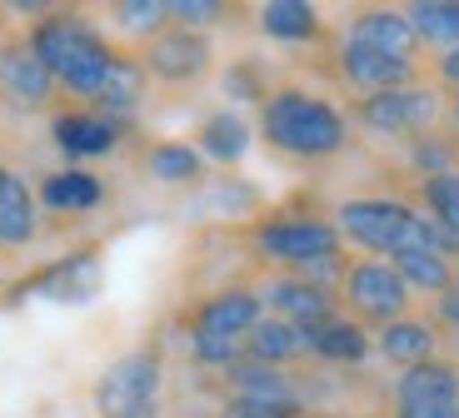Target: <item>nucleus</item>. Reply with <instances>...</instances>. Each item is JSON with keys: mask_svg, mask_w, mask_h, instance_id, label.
Instances as JSON below:
<instances>
[{"mask_svg": "<svg viewBox=\"0 0 459 418\" xmlns=\"http://www.w3.org/2000/svg\"><path fill=\"white\" fill-rule=\"evenodd\" d=\"M25 46L35 50V60L50 70L56 85H65L70 95H85V100H95V90L105 85V75L115 65L110 40L85 15H70V11L35 21L30 35H25Z\"/></svg>", "mask_w": 459, "mask_h": 418, "instance_id": "1", "label": "nucleus"}, {"mask_svg": "<svg viewBox=\"0 0 459 418\" xmlns=\"http://www.w3.org/2000/svg\"><path fill=\"white\" fill-rule=\"evenodd\" d=\"M260 135L264 145H275L280 155L295 159H330L350 145V120L334 110L330 100L310 90H270L260 105Z\"/></svg>", "mask_w": 459, "mask_h": 418, "instance_id": "2", "label": "nucleus"}, {"mask_svg": "<svg viewBox=\"0 0 459 418\" xmlns=\"http://www.w3.org/2000/svg\"><path fill=\"white\" fill-rule=\"evenodd\" d=\"M255 244H260L264 260L290 264L295 274L305 269H320V264L340 260V229L330 219H305V215H285V219H264L255 229Z\"/></svg>", "mask_w": 459, "mask_h": 418, "instance_id": "3", "label": "nucleus"}, {"mask_svg": "<svg viewBox=\"0 0 459 418\" xmlns=\"http://www.w3.org/2000/svg\"><path fill=\"white\" fill-rule=\"evenodd\" d=\"M359 124L375 130L385 140H420L429 124L439 120V95L429 85H404V90H379V95H359L355 105Z\"/></svg>", "mask_w": 459, "mask_h": 418, "instance_id": "4", "label": "nucleus"}, {"mask_svg": "<svg viewBox=\"0 0 459 418\" xmlns=\"http://www.w3.org/2000/svg\"><path fill=\"white\" fill-rule=\"evenodd\" d=\"M230 379V408L225 414L240 418H299V394L280 369L270 363L240 359L235 369H225Z\"/></svg>", "mask_w": 459, "mask_h": 418, "instance_id": "5", "label": "nucleus"}, {"mask_svg": "<svg viewBox=\"0 0 459 418\" xmlns=\"http://www.w3.org/2000/svg\"><path fill=\"white\" fill-rule=\"evenodd\" d=\"M155 394H160V363H155V354H126V359H115L100 373L95 408H100V418H135V414L155 408Z\"/></svg>", "mask_w": 459, "mask_h": 418, "instance_id": "6", "label": "nucleus"}, {"mask_svg": "<svg viewBox=\"0 0 459 418\" xmlns=\"http://www.w3.org/2000/svg\"><path fill=\"white\" fill-rule=\"evenodd\" d=\"M340 294H344V304L355 309L359 319H369V324H394V319H404V309H410L404 279L394 274V264H379V260L350 264Z\"/></svg>", "mask_w": 459, "mask_h": 418, "instance_id": "7", "label": "nucleus"}, {"mask_svg": "<svg viewBox=\"0 0 459 418\" xmlns=\"http://www.w3.org/2000/svg\"><path fill=\"white\" fill-rule=\"evenodd\" d=\"M210 60H215V50H210V40L200 30L165 25L160 35H150L145 40L140 65H145V75L165 80V85H195V80L210 75Z\"/></svg>", "mask_w": 459, "mask_h": 418, "instance_id": "8", "label": "nucleus"}, {"mask_svg": "<svg viewBox=\"0 0 459 418\" xmlns=\"http://www.w3.org/2000/svg\"><path fill=\"white\" fill-rule=\"evenodd\" d=\"M56 95L50 70L35 60L25 40H0V100H11L15 110H40Z\"/></svg>", "mask_w": 459, "mask_h": 418, "instance_id": "9", "label": "nucleus"}, {"mask_svg": "<svg viewBox=\"0 0 459 418\" xmlns=\"http://www.w3.org/2000/svg\"><path fill=\"white\" fill-rule=\"evenodd\" d=\"M264 319V294H255V289H220V294H210L205 304L195 309V324H190V334H215V339H250L255 324Z\"/></svg>", "mask_w": 459, "mask_h": 418, "instance_id": "10", "label": "nucleus"}, {"mask_svg": "<svg viewBox=\"0 0 459 418\" xmlns=\"http://www.w3.org/2000/svg\"><path fill=\"white\" fill-rule=\"evenodd\" d=\"M340 75H344V85H355L359 95L404 90V85H414V65H410V60L379 55V50L359 46V40H350V35H344V46H340Z\"/></svg>", "mask_w": 459, "mask_h": 418, "instance_id": "11", "label": "nucleus"}, {"mask_svg": "<svg viewBox=\"0 0 459 418\" xmlns=\"http://www.w3.org/2000/svg\"><path fill=\"white\" fill-rule=\"evenodd\" d=\"M350 40L379 50V55L410 60V65H414V55H420V35H414L410 15L390 11V5H369V11H359L355 21H350Z\"/></svg>", "mask_w": 459, "mask_h": 418, "instance_id": "12", "label": "nucleus"}, {"mask_svg": "<svg viewBox=\"0 0 459 418\" xmlns=\"http://www.w3.org/2000/svg\"><path fill=\"white\" fill-rule=\"evenodd\" d=\"M264 299H270L275 319H285V324H295V328H315V324H325V319H334V294L325 284L305 279V274L275 279Z\"/></svg>", "mask_w": 459, "mask_h": 418, "instance_id": "13", "label": "nucleus"}, {"mask_svg": "<svg viewBox=\"0 0 459 418\" xmlns=\"http://www.w3.org/2000/svg\"><path fill=\"white\" fill-rule=\"evenodd\" d=\"M50 135H56L60 155L91 159V155H110V149L120 145V124L105 120V115H95V110H65V115H56Z\"/></svg>", "mask_w": 459, "mask_h": 418, "instance_id": "14", "label": "nucleus"}, {"mask_svg": "<svg viewBox=\"0 0 459 418\" xmlns=\"http://www.w3.org/2000/svg\"><path fill=\"white\" fill-rule=\"evenodd\" d=\"M40 229V215H35V190L11 170L0 165V244L5 249H25Z\"/></svg>", "mask_w": 459, "mask_h": 418, "instance_id": "15", "label": "nucleus"}, {"mask_svg": "<svg viewBox=\"0 0 459 418\" xmlns=\"http://www.w3.org/2000/svg\"><path fill=\"white\" fill-rule=\"evenodd\" d=\"M145 65H140L135 55H115L110 75H105V85L95 90V115H105V120L126 124L130 115L145 105Z\"/></svg>", "mask_w": 459, "mask_h": 418, "instance_id": "16", "label": "nucleus"}, {"mask_svg": "<svg viewBox=\"0 0 459 418\" xmlns=\"http://www.w3.org/2000/svg\"><path fill=\"white\" fill-rule=\"evenodd\" d=\"M40 204L56 209V215H91V209L105 204V184H100V175L70 165V170H56L40 180Z\"/></svg>", "mask_w": 459, "mask_h": 418, "instance_id": "17", "label": "nucleus"}, {"mask_svg": "<svg viewBox=\"0 0 459 418\" xmlns=\"http://www.w3.org/2000/svg\"><path fill=\"white\" fill-rule=\"evenodd\" d=\"M459 398V369L445 359H425L400 373L394 404H455Z\"/></svg>", "mask_w": 459, "mask_h": 418, "instance_id": "18", "label": "nucleus"}, {"mask_svg": "<svg viewBox=\"0 0 459 418\" xmlns=\"http://www.w3.org/2000/svg\"><path fill=\"white\" fill-rule=\"evenodd\" d=\"M299 334H305V354H320L330 363H365V354H369V334L355 319H340V314L315 328H299Z\"/></svg>", "mask_w": 459, "mask_h": 418, "instance_id": "19", "label": "nucleus"}, {"mask_svg": "<svg viewBox=\"0 0 459 418\" xmlns=\"http://www.w3.org/2000/svg\"><path fill=\"white\" fill-rule=\"evenodd\" d=\"M260 30L280 46H305L320 35V11L310 0H270V5H260Z\"/></svg>", "mask_w": 459, "mask_h": 418, "instance_id": "20", "label": "nucleus"}, {"mask_svg": "<svg viewBox=\"0 0 459 418\" xmlns=\"http://www.w3.org/2000/svg\"><path fill=\"white\" fill-rule=\"evenodd\" d=\"M379 354L390 363H400V369H414V363L435 359V328L425 324V319H394V324L379 328Z\"/></svg>", "mask_w": 459, "mask_h": 418, "instance_id": "21", "label": "nucleus"}, {"mask_svg": "<svg viewBox=\"0 0 459 418\" xmlns=\"http://www.w3.org/2000/svg\"><path fill=\"white\" fill-rule=\"evenodd\" d=\"M250 149V124L235 110H215L200 120V155H210L215 165H235Z\"/></svg>", "mask_w": 459, "mask_h": 418, "instance_id": "22", "label": "nucleus"}, {"mask_svg": "<svg viewBox=\"0 0 459 418\" xmlns=\"http://www.w3.org/2000/svg\"><path fill=\"white\" fill-rule=\"evenodd\" d=\"M299 354H305V334H299L295 324H285V319H275V314L260 319V324H255V334L245 339V359L270 363V369L299 359Z\"/></svg>", "mask_w": 459, "mask_h": 418, "instance_id": "23", "label": "nucleus"}, {"mask_svg": "<svg viewBox=\"0 0 459 418\" xmlns=\"http://www.w3.org/2000/svg\"><path fill=\"white\" fill-rule=\"evenodd\" d=\"M145 175L160 184H195L205 175V155L195 145H185V140H160L145 155Z\"/></svg>", "mask_w": 459, "mask_h": 418, "instance_id": "24", "label": "nucleus"}, {"mask_svg": "<svg viewBox=\"0 0 459 418\" xmlns=\"http://www.w3.org/2000/svg\"><path fill=\"white\" fill-rule=\"evenodd\" d=\"M404 15H410L420 40L445 50L459 46V0H414V5H404Z\"/></svg>", "mask_w": 459, "mask_h": 418, "instance_id": "25", "label": "nucleus"}, {"mask_svg": "<svg viewBox=\"0 0 459 418\" xmlns=\"http://www.w3.org/2000/svg\"><path fill=\"white\" fill-rule=\"evenodd\" d=\"M390 264L410 294H445L449 284H455V269H449L445 254H394Z\"/></svg>", "mask_w": 459, "mask_h": 418, "instance_id": "26", "label": "nucleus"}, {"mask_svg": "<svg viewBox=\"0 0 459 418\" xmlns=\"http://www.w3.org/2000/svg\"><path fill=\"white\" fill-rule=\"evenodd\" d=\"M420 200H425L429 219H435L439 229H449V235L459 239V170L425 180V184H420Z\"/></svg>", "mask_w": 459, "mask_h": 418, "instance_id": "27", "label": "nucleus"}, {"mask_svg": "<svg viewBox=\"0 0 459 418\" xmlns=\"http://www.w3.org/2000/svg\"><path fill=\"white\" fill-rule=\"evenodd\" d=\"M115 25H120V30H130V35H160L165 25H170V5H165V0H120V5H115Z\"/></svg>", "mask_w": 459, "mask_h": 418, "instance_id": "28", "label": "nucleus"}, {"mask_svg": "<svg viewBox=\"0 0 459 418\" xmlns=\"http://www.w3.org/2000/svg\"><path fill=\"white\" fill-rule=\"evenodd\" d=\"M95 284H100V269H95V260H70L65 269H56L46 279V289L56 299H91Z\"/></svg>", "mask_w": 459, "mask_h": 418, "instance_id": "29", "label": "nucleus"}, {"mask_svg": "<svg viewBox=\"0 0 459 418\" xmlns=\"http://www.w3.org/2000/svg\"><path fill=\"white\" fill-rule=\"evenodd\" d=\"M190 354H195V363H205V369H235V363L245 359V344L240 339H215V334H190Z\"/></svg>", "mask_w": 459, "mask_h": 418, "instance_id": "30", "label": "nucleus"}, {"mask_svg": "<svg viewBox=\"0 0 459 418\" xmlns=\"http://www.w3.org/2000/svg\"><path fill=\"white\" fill-rule=\"evenodd\" d=\"M414 170L425 175V180H435V175H449L455 170V149L445 145V140H435V135H420L414 140Z\"/></svg>", "mask_w": 459, "mask_h": 418, "instance_id": "31", "label": "nucleus"}, {"mask_svg": "<svg viewBox=\"0 0 459 418\" xmlns=\"http://www.w3.org/2000/svg\"><path fill=\"white\" fill-rule=\"evenodd\" d=\"M220 15H225V5H215V0H170V25H185V30L205 35V25H215Z\"/></svg>", "mask_w": 459, "mask_h": 418, "instance_id": "32", "label": "nucleus"}, {"mask_svg": "<svg viewBox=\"0 0 459 418\" xmlns=\"http://www.w3.org/2000/svg\"><path fill=\"white\" fill-rule=\"evenodd\" d=\"M394 418H459V398L455 404H394Z\"/></svg>", "mask_w": 459, "mask_h": 418, "instance_id": "33", "label": "nucleus"}, {"mask_svg": "<svg viewBox=\"0 0 459 418\" xmlns=\"http://www.w3.org/2000/svg\"><path fill=\"white\" fill-rule=\"evenodd\" d=\"M439 319H445L449 328H459V284H449L445 294H439Z\"/></svg>", "mask_w": 459, "mask_h": 418, "instance_id": "34", "label": "nucleus"}, {"mask_svg": "<svg viewBox=\"0 0 459 418\" xmlns=\"http://www.w3.org/2000/svg\"><path fill=\"white\" fill-rule=\"evenodd\" d=\"M439 75H445L449 85H459V46H455V50H445V55H439Z\"/></svg>", "mask_w": 459, "mask_h": 418, "instance_id": "35", "label": "nucleus"}, {"mask_svg": "<svg viewBox=\"0 0 459 418\" xmlns=\"http://www.w3.org/2000/svg\"><path fill=\"white\" fill-rule=\"evenodd\" d=\"M135 418H160V414H155V408H150V414H135Z\"/></svg>", "mask_w": 459, "mask_h": 418, "instance_id": "36", "label": "nucleus"}, {"mask_svg": "<svg viewBox=\"0 0 459 418\" xmlns=\"http://www.w3.org/2000/svg\"><path fill=\"white\" fill-rule=\"evenodd\" d=\"M455 124H459V100H455Z\"/></svg>", "mask_w": 459, "mask_h": 418, "instance_id": "37", "label": "nucleus"}, {"mask_svg": "<svg viewBox=\"0 0 459 418\" xmlns=\"http://www.w3.org/2000/svg\"><path fill=\"white\" fill-rule=\"evenodd\" d=\"M225 418H240V414H225Z\"/></svg>", "mask_w": 459, "mask_h": 418, "instance_id": "38", "label": "nucleus"}]
</instances>
